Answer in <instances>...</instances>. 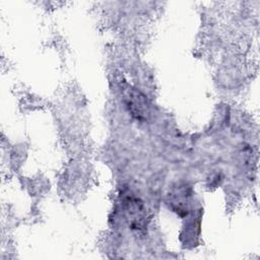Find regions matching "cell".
I'll return each instance as SVG.
<instances>
[{
    "label": "cell",
    "mask_w": 260,
    "mask_h": 260,
    "mask_svg": "<svg viewBox=\"0 0 260 260\" xmlns=\"http://www.w3.org/2000/svg\"><path fill=\"white\" fill-rule=\"evenodd\" d=\"M125 203V211L131 228L142 230L146 224V214L142 203L136 198H128Z\"/></svg>",
    "instance_id": "6da1fadb"
}]
</instances>
